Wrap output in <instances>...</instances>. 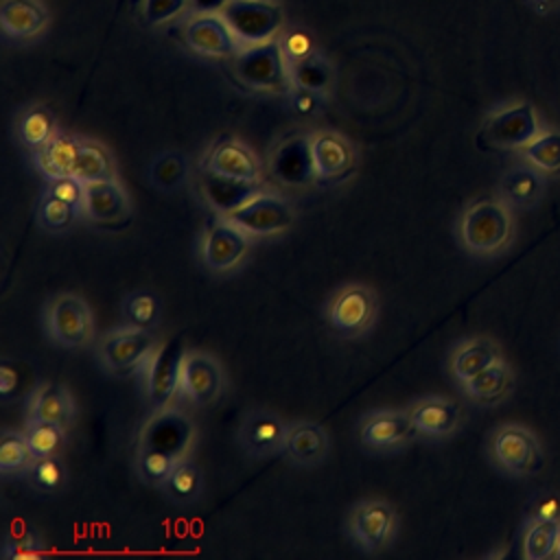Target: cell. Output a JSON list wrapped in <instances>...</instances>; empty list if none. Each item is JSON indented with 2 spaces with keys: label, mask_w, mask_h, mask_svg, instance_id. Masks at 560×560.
<instances>
[{
  "label": "cell",
  "mask_w": 560,
  "mask_h": 560,
  "mask_svg": "<svg viewBox=\"0 0 560 560\" xmlns=\"http://www.w3.org/2000/svg\"><path fill=\"white\" fill-rule=\"evenodd\" d=\"M46 553L44 538L28 529L18 538H7L2 545V558L4 560H37Z\"/></svg>",
  "instance_id": "obj_45"
},
{
  "label": "cell",
  "mask_w": 560,
  "mask_h": 560,
  "mask_svg": "<svg viewBox=\"0 0 560 560\" xmlns=\"http://www.w3.org/2000/svg\"><path fill=\"white\" fill-rule=\"evenodd\" d=\"M499 359H503V357H501V348L497 346L494 339L466 337L451 348V352L446 357V370H448L451 378L457 385H462Z\"/></svg>",
  "instance_id": "obj_25"
},
{
  "label": "cell",
  "mask_w": 560,
  "mask_h": 560,
  "mask_svg": "<svg viewBox=\"0 0 560 560\" xmlns=\"http://www.w3.org/2000/svg\"><path fill=\"white\" fill-rule=\"evenodd\" d=\"M459 245L477 258H490L508 249L514 238L512 208L499 197H483L466 203L455 223Z\"/></svg>",
  "instance_id": "obj_1"
},
{
  "label": "cell",
  "mask_w": 560,
  "mask_h": 560,
  "mask_svg": "<svg viewBox=\"0 0 560 560\" xmlns=\"http://www.w3.org/2000/svg\"><path fill=\"white\" fill-rule=\"evenodd\" d=\"M230 0H190V13H221Z\"/></svg>",
  "instance_id": "obj_51"
},
{
  "label": "cell",
  "mask_w": 560,
  "mask_h": 560,
  "mask_svg": "<svg viewBox=\"0 0 560 560\" xmlns=\"http://www.w3.org/2000/svg\"><path fill=\"white\" fill-rule=\"evenodd\" d=\"M276 39H278V44H280V50H282L287 63L302 61V59L311 57L313 52H317L315 37H313L306 28H302V26L282 28Z\"/></svg>",
  "instance_id": "obj_44"
},
{
  "label": "cell",
  "mask_w": 560,
  "mask_h": 560,
  "mask_svg": "<svg viewBox=\"0 0 560 560\" xmlns=\"http://www.w3.org/2000/svg\"><path fill=\"white\" fill-rule=\"evenodd\" d=\"M195 438H197L195 422L186 413L168 405L164 409H155L151 418L142 424L136 446L158 448L182 459L190 455Z\"/></svg>",
  "instance_id": "obj_14"
},
{
  "label": "cell",
  "mask_w": 560,
  "mask_h": 560,
  "mask_svg": "<svg viewBox=\"0 0 560 560\" xmlns=\"http://www.w3.org/2000/svg\"><path fill=\"white\" fill-rule=\"evenodd\" d=\"M416 438L407 409H372L357 422V440L368 453H394Z\"/></svg>",
  "instance_id": "obj_13"
},
{
  "label": "cell",
  "mask_w": 560,
  "mask_h": 560,
  "mask_svg": "<svg viewBox=\"0 0 560 560\" xmlns=\"http://www.w3.org/2000/svg\"><path fill=\"white\" fill-rule=\"evenodd\" d=\"M15 389H18V372L9 363H2L0 365V394L4 398H11V394Z\"/></svg>",
  "instance_id": "obj_50"
},
{
  "label": "cell",
  "mask_w": 560,
  "mask_h": 560,
  "mask_svg": "<svg viewBox=\"0 0 560 560\" xmlns=\"http://www.w3.org/2000/svg\"><path fill=\"white\" fill-rule=\"evenodd\" d=\"M311 153L319 184L337 186L350 179L359 166V151L354 142L335 129L313 131Z\"/></svg>",
  "instance_id": "obj_15"
},
{
  "label": "cell",
  "mask_w": 560,
  "mask_h": 560,
  "mask_svg": "<svg viewBox=\"0 0 560 560\" xmlns=\"http://www.w3.org/2000/svg\"><path fill=\"white\" fill-rule=\"evenodd\" d=\"M527 518H558L560 521V499L553 494H538L529 505Z\"/></svg>",
  "instance_id": "obj_49"
},
{
  "label": "cell",
  "mask_w": 560,
  "mask_h": 560,
  "mask_svg": "<svg viewBox=\"0 0 560 560\" xmlns=\"http://www.w3.org/2000/svg\"><path fill=\"white\" fill-rule=\"evenodd\" d=\"M540 131L542 125L538 120L534 105H529L527 101H512L494 107L486 116L479 131V140L490 149L521 151Z\"/></svg>",
  "instance_id": "obj_9"
},
{
  "label": "cell",
  "mask_w": 560,
  "mask_h": 560,
  "mask_svg": "<svg viewBox=\"0 0 560 560\" xmlns=\"http://www.w3.org/2000/svg\"><path fill=\"white\" fill-rule=\"evenodd\" d=\"M192 175L190 160L177 149H164L155 153L147 166V177L151 186L164 195L182 190Z\"/></svg>",
  "instance_id": "obj_32"
},
{
  "label": "cell",
  "mask_w": 560,
  "mask_h": 560,
  "mask_svg": "<svg viewBox=\"0 0 560 560\" xmlns=\"http://www.w3.org/2000/svg\"><path fill=\"white\" fill-rule=\"evenodd\" d=\"M177 464V457L158 451V448H149V446H136V457H133V470L138 475V479L151 488H162L164 481L168 479V475L173 472Z\"/></svg>",
  "instance_id": "obj_42"
},
{
  "label": "cell",
  "mask_w": 560,
  "mask_h": 560,
  "mask_svg": "<svg viewBox=\"0 0 560 560\" xmlns=\"http://www.w3.org/2000/svg\"><path fill=\"white\" fill-rule=\"evenodd\" d=\"M525 4L536 13V15H553L560 11V0H525Z\"/></svg>",
  "instance_id": "obj_52"
},
{
  "label": "cell",
  "mask_w": 560,
  "mask_h": 560,
  "mask_svg": "<svg viewBox=\"0 0 560 560\" xmlns=\"http://www.w3.org/2000/svg\"><path fill=\"white\" fill-rule=\"evenodd\" d=\"M182 37L188 50L199 57H234L243 48L221 13H192L184 22Z\"/></svg>",
  "instance_id": "obj_19"
},
{
  "label": "cell",
  "mask_w": 560,
  "mask_h": 560,
  "mask_svg": "<svg viewBox=\"0 0 560 560\" xmlns=\"http://www.w3.org/2000/svg\"><path fill=\"white\" fill-rule=\"evenodd\" d=\"M228 219L252 238H269L293 225L295 208L284 195L262 188L238 210L230 212Z\"/></svg>",
  "instance_id": "obj_11"
},
{
  "label": "cell",
  "mask_w": 560,
  "mask_h": 560,
  "mask_svg": "<svg viewBox=\"0 0 560 560\" xmlns=\"http://www.w3.org/2000/svg\"><path fill=\"white\" fill-rule=\"evenodd\" d=\"M24 479L39 494H57L68 486V470L59 455L35 457Z\"/></svg>",
  "instance_id": "obj_39"
},
{
  "label": "cell",
  "mask_w": 560,
  "mask_h": 560,
  "mask_svg": "<svg viewBox=\"0 0 560 560\" xmlns=\"http://www.w3.org/2000/svg\"><path fill=\"white\" fill-rule=\"evenodd\" d=\"M26 418L48 420L70 429L77 418V405L70 389L59 383L35 385L26 402Z\"/></svg>",
  "instance_id": "obj_27"
},
{
  "label": "cell",
  "mask_w": 560,
  "mask_h": 560,
  "mask_svg": "<svg viewBox=\"0 0 560 560\" xmlns=\"http://www.w3.org/2000/svg\"><path fill=\"white\" fill-rule=\"evenodd\" d=\"M330 453V435L317 420L300 418L289 422L282 457L298 468H315Z\"/></svg>",
  "instance_id": "obj_22"
},
{
  "label": "cell",
  "mask_w": 560,
  "mask_h": 560,
  "mask_svg": "<svg viewBox=\"0 0 560 560\" xmlns=\"http://www.w3.org/2000/svg\"><path fill=\"white\" fill-rule=\"evenodd\" d=\"M398 512L385 499L354 501L343 521L346 538L363 553H381L389 549L398 536Z\"/></svg>",
  "instance_id": "obj_3"
},
{
  "label": "cell",
  "mask_w": 560,
  "mask_h": 560,
  "mask_svg": "<svg viewBox=\"0 0 560 560\" xmlns=\"http://www.w3.org/2000/svg\"><path fill=\"white\" fill-rule=\"evenodd\" d=\"M545 173L532 166L529 162H518L510 166L497 186V197L503 199L512 210L532 208L540 201L545 192Z\"/></svg>",
  "instance_id": "obj_26"
},
{
  "label": "cell",
  "mask_w": 560,
  "mask_h": 560,
  "mask_svg": "<svg viewBox=\"0 0 560 560\" xmlns=\"http://www.w3.org/2000/svg\"><path fill=\"white\" fill-rule=\"evenodd\" d=\"M162 322V300L151 289H133L120 300V324L142 330H158Z\"/></svg>",
  "instance_id": "obj_34"
},
{
  "label": "cell",
  "mask_w": 560,
  "mask_h": 560,
  "mask_svg": "<svg viewBox=\"0 0 560 560\" xmlns=\"http://www.w3.org/2000/svg\"><path fill=\"white\" fill-rule=\"evenodd\" d=\"M252 236L228 217L214 214L199 234L197 258L212 276H230L241 269L252 252Z\"/></svg>",
  "instance_id": "obj_5"
},
{
  "label": "cell",
  "mask_w": 560,
  "mask_h": 560,
  "mask_svg": "<svg viewBox=\"0 0 560 560\" xmlns=\"http://www.w3.org/2000/svg\"><path fill=\"white\" fill-rule=\"evenodd\" d=\"M378 295L370 284L348 282L337 287L326 298L322 317L337 337L359 339L374 328L378 319Z\"/></svg>",
  "instance_id": "obj_2"
},
{
  "label": "cell",
  "mask_w": 560,
  "mask_h": 560,
  "mask_svg": "<svg viewBox=\"0 0 560 560\" xmlns=\"http://www.w3.org/2000/svg\"><path fill=\"white\" fill-rule=\"evenodd\" d=\"M232 70L241 85L258 94H287L291 88L289 63L278 39L243 46L232 57Z\"/></svg>",
  "instance_id": "obj_4"
},
{
  "label": "cell",
  "mask_w": 560,
  "mask_h": 560,
  "mask_svg": "<svg viewBox=\"0 0 560 560\" xmlns=\"http://www.w3.org/2000/svg\"><path fill=\"white\" fill-rule=\"evenodd\" d=\"M225 389V372L217 357L203 350H186L179 372V396L195 407L214 405Z\"/></svg>",
  "instance_id": "obj_17"
},
{
  "label": "cell",
  "mask_w": 560,
  "mask_h": 560,
  "mask_svg": "<svg viewBox=\"0 0 560 560\" xmlns=\"http://www.w3.org/2000/svg\"><path fill=\"white\" fill-rule=\"evenodd\" d=\"M0 26L11 39H33L48 26V11L42 0H2Z\"/></svg>",
  "instance_id": "obj_28"
},
{
  "label": "cell",
  "mask_w": 560,
  "mask_h": 560,
  "mask_svg": "<svg viewBox=\"0 0 560 560\" xmlns=\"http://www.w3.org/2000/svg\"><path fill=\"white\" fill-rule=\"evenodd\" d=\"M556 558H560V545H558V553H556Z\"/></svg>",
  "instance_id": "obj_53"
},
{
  "label": "cell",
  "mask_w": 560,
  "mask_h": 560,
  "mask_svg": "<svg viewBox=\"0 0 560 560\" xmlns=\"http://www.w3.org/2000/svg\"><path fill=\"white\" fill-rule=\"evenodd\" d=\"M267 173L289 188H302L317 182L313 153H311V133H293L282 138L267 158Z\"/></svg>",
  "instance_id": "obj_18"
},
{
  "label": "cell",
  "mask_w": 560,
  "mask_h": 560,
  "mask_svg": "<svg viewBox=\"0 0 560 560\" xmlns=\"http://www.w3.org/2000/svg\"><path fill=\"white\" fill-rule=\"evenodd\" d=\"M459 389L470 402L492 407L503 402L514 389V372L503 359H499L479 374H475L472 378H468L466 383H462Z\"/></svg>",
  "instance_id": "obj_29"
},
{
  "label": "cell",
  "mask_w": 560,
  "mask_h": 560,
  "mask_svg": "<svg viewBox=\"0 0 560 560\" xmlns=\"http://www.w3.org/2000/svg\"><path fill=\"white\" fill-rule=\"evenodd\" d=\"M46 192L74 206L83 217V203H85V184L74 175H59L52 179H46Z\"/></svg>",
  "instance_id": "obj_47"
},
{
  "label": "cell",
  "mask_w": 560,
  "mask_h": 560,
  "mask_svg": "<svg viewBox=\"0 0 560 560\" xmlns=\"http://www.w3.org/2000/svg\"><path fill=\"white\" fill-rule=\"evenodd\" d=\"M42 326L48 341L63 350H81L94 337V317L88 302L70 291H59L46 300Z\"/></svg>",
  "instance_id": "obj_6"
},
{
  "label": "cell",
  "mask_w": 560,
  "mask_h": 560,
  "mask_svg": "<svg viewBox=\"0 0 560 560\" xmlns=\"http://www.w3.org/2000/svg\"><path fill=\"white\" fill-rule=\"evenodd\" d=\"M289 422L271 409H249L236 427V444L252 459H269L282 455Z\"/></svg>",
  "instance_id": "obj_16"
},
{
  "label": "cell",
  "mask_w": 560,
  "mask_h": 560,
  "mask_svg": "<svg viewBox=\"0 0 560 560\" xmlns=\"http://www.w3.org/2000/svg\"><path fill=\"white\" fill-rule=\"evenodd\" d=\"M184 354V339L171 337L158 346L153 357L142 368V392L153 411L173 405L175 396H179V372Z\"/></svg>",
  "instance_id": "obj_10"
},
{
  "label": "cell",
  "mask_w": 560,
  "mask_h": 560,
  "mask_svg": "<svg viewBox=\"0 0 560 560\" xmlns=\"http://www.w3.org/2000/svg\"><path fill=\"white\" fill-rule=\"evenodd\" d=\"M289 81H291V85L306 88V90L328 96L335 88L337 72H335L332 61L324 52L317 50L302 61L289 63Z\"/></svg>",
  "instance_id": "obj_35"
},
{
  "label": "cell",
  "mask_w": 560,
  "mask_h": 560,
  "mask_svg": "<svg viewBox=\"0 0 560 560\" xmlns=\"http://www.w3.org/2000/svg\"><path fill=\"white\" fill-rule=\"evenodd\" d=\"M203 171H212L245 182H262L260 158L252 151L249 144L232 136L214 140V144L203 155Z\"/></svg>",
  "instance_id": "obj_21"
},
{
  "label": "cell",
  "mask_w": 560,
  "mask_h": 560,
  "mask_svg": "<svg viewBox=\"0 0 560 560\" xmlns=\"http://www.w3.org/2000/svg\"><path fill=\"white\" fill-rule=\"evenodd\" d=\"M486 451L490 462L510 477H529L542 468L545 453L536 433L523 424L505 422L490 431Z\"/></svg>",
  "instance_id": "obj_7"
},
{
  "label": "cell",
  "mask_w": 560,
  "mask_h": 560,
  "mask_svg": "<svg viewBox=\"0 0 560 560\" xmlns=\"http://www.w3.org/2000/svg\"><path fill=\"white\" fill-rule=\"evenodd\" d=\"M24 433H26V440H28L35 457L59 455L68 440L66 427H61L57 422H48V420H35V418H26Z\"/></svg>",
  "instance_id": "obj_43"
},
{
  "label": "cell",
  "mask_w": 560,
  "mask_h": 560,
  "mask_svg": "<svg viewBox=\"0 0 560 560\" xmlns=\"http://www.w3.org/2000/svg\"><path fill=\"white\" fill-rule=\"evenodd\" d=\"M560 545V521L558 518H527L521 556L525 560H547L556 558Z\"/></svg>",
  "instance_id": "obj_36"
},
{
  "label": "cell",
  "mask_w": 560,
  "mask_h": 560,
  "mask_svg": "<svg viewBox=\"0 0 560 560\" xmlns=\"http://www.w3.org/2000/svg\"><path fill=\"white\" fill-rule=\"evenodd\" d=\"M160 490L168 503H173L177 508H192L195 503H199V499L203 497V490H206L203 470L190 455H186V457L177 459L173 472L168 475V479L164 481V486Z\"/></svg>",
  "instance_id": "obj_31"
},
{
  "label": "cell",
  "mask_w": 560,
  "mask_h": 560,
  "mask_svg": "<svg viewBox=\"0 0 560 560\" xmlns=\"http://www.w3.org/2000/svg\"><path fill=\"white\" fill-rule=\"evenodd\" d=\"M221 15L243 46L276 39L284 28V13L273 0H230Z\"/></svg>",
  "instance_id": "obj_12"
},
{
  "label": "cell",
  "mask_w": 560,
  "mask_h": 560,
  "mask_svg": "<svg viewBox=\"0 0 560 560\" xmlns=\"http://www.w3.org/2000/svg\"><path fill=\"white\" fill-rule=\"evenodd\" d=\"M142 20L149 26H162L184 11H190V0H142Z\"/></svg>",
  "instance_id": "obj_46"
},
{
  "label": "cell",
  "mask_w": 560,
  "mask_h": 560,
  "mask_svg": "<svg viewBox=\"0 0 560 560\" xmlns=\"http://www.w3.org/2000/svg\"><path fill=\"white\" fill-rule=\"evenodd\" d=\"M81 140L83 138L59 129L50 142H46L42 149L31 153L35 171L42 173L46 179H52L59 175H72V168L79 158Z\"/></svg>",
  "instance_id": "obj_30"
},
{
  "label": "cell",
  "mask_w": 560,
  "mask_h": 560,
  "mask_svg": "<svg viewBox=\"0 0 560 560\" xmlns=\"http://www.w3.org/2000/svg\"><path fill=\"white\" fill-rule=\"evenodd\" d=\"M407 413L411 416V422L418 431V438L424 440H448L455 435L464 422L462 407L446 396L429 394L411 400L407 407Z\"/></svg>",
  "instance_id": "obj_20"
},
{
  "label": "cell",
  "mask_w": 560,
  "mask_h": 560,
  "mask_svg": "<svg viewBox=\"0 0 560 560\" xmlns=\"http://www.w3.org/2000/svg\"><path fill=\"white\" fill-rule=\"evenodd\" d=\"M79 217H81V212L74 206L48 195L46 190L39 195V199L35 203V221L48 234L68 232Z\"/></svg>",
  "instance_id": "obj_41"
},
{
  "label": "cell",
  "mask_w": 560,
  "mask_h": 560,
  "mask_svg": "<svg viewBox=\"0 0 560 560\" xmlns=\"http://www.w3.org/2000/svg\"><path fill=\"white\" fill-rule=\"evenodd\" d=\"M160 341L155 330H142L120 324L107 330L96 343V361L103 372L112 376L140 374L147 361L158 350Z\"/></svg>",
  "instance_id": "obj_8"
},
{
  "label": "cell",
  "mask_w": 560,
  "mask_h": 560,
  "mask_svg": "<svg viewBox=\"0 0 560 560\" xmlns=\"http://www.w3.org/2000/svg\"><path fill=\"white\" fill-rule=\"evenodd\" d=\"M35 453L26 440L24 431L4 429L0 435V472L2 477H24Z\"/></svg>",
  "instance_id": "obj_38"
},
{
  "label": "cell",
  "mask_w": 560,
  "mask_h": 560,
  "mask_svg": "<svg viewBox=\"0 0 560 560\" xmlns=\"http://www.w3.org/2000/svg\"><path fill=\"white\" fill-rule=\"evenodd\" d=\"M518 153L523 155L525 162H529L545 175H558L560 173V129H542Z\"/></svg>",
  "instance_id": "obj_40"
},
{
  "label": "cell",
  "mask_w": 560,
  "mask_h": 560,
  "mask_svg": "<svg viewBox=\"0 0 560 560\" xmlns=\"http://www.w3.org/2000/svg\"><path fill=\"white\" fill-rule=\"evenodd\" d=\"M199 190L206 203L214 210V214L228 217L230 212L247 203L256 192H260L262 182H245L212 171H203L199 175Z\"/></svg>",
  "instance_id": "obj_23"
},
{
  "label": "cell",
  "mask_w": 560,
  "mask_h": 560,
  "mask_svg": "<svg viewBox=\"0 0 560 560\" xmlns=\"http://www.w3.org/2000/svg\"><path fill=\"white\" fill-rule=\"evenodd\" d=\"M57 131L59 129H57L55 114L42 103H33L24 107L15 120V138L31 153L42 149L46 142H50Z\"/></svg>",
  "instance_id": "obj_33"
},
{
  "label": "cell",
  "mask_w": 560,
  "mask_h": 560,
  "mask_svg": "<svg viewBox=\"0 0 560 560\" xmlns=\"http://www.w3.org/2000/svg\"><path fill=\"white\" fill-rule=\"evenodd\" d=\"M131 212V199L118 179L85 184L83 219L103 225L122 223Z\"/></svg>",
  "instance_id": "obj_24"
},
{
  "label": "cell",
  "mask_w": 560,
  "mask_h": 560,
  "mask_svg": "<svg viewBox=\"0 0 560 560\" xmlns=\"http://www.w3.org/2000/svg\"><path fill=\"white\" fill-rule=\"evenodd\" d=\"M284 96L289 101L291 112L300 118H317L324 109V103H326L324 94H317L313 90L298 88V85H291Z\"/></svg>",
  "instance_id": "obj_48"
},
{
  "label": "cell",
  "mask_w": 560,
  "mask_h": 560,
  "mask_svg": "<svg viewBox=\"0 0 560 560\" xmlns=\"http://www.w3.org/2000/svg\"><path fill=\"white\" fill-rule=\"evenodd\" d=\"M72 175L79 177L83 184H94V182H107V179H118L116 177V162L112 153L96 140H81L79 158L72 168Z\"/></svg>",
  "instance_id": "obj_37"
}]
</instances>
